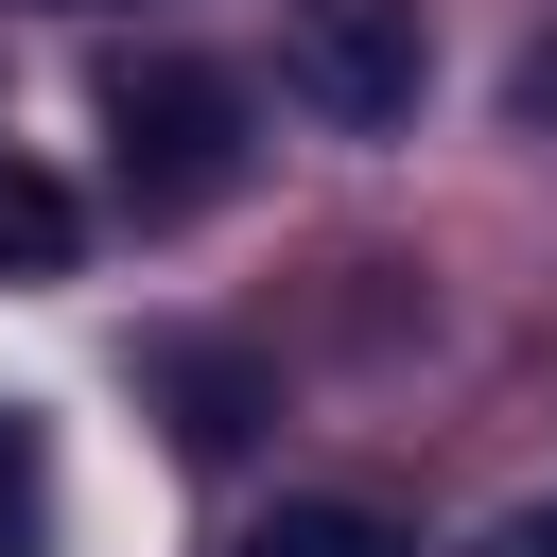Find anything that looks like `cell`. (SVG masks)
I'll return each instance as SVG.
<instances>
[{"label":"cell","mask_w":557,"mask_h":557,"mask_svg":"<svg viewBox=\"0 0 557 557\" xmlns=\"http://www.w3.org/2000/svg\"><path fill=\"white\" fill-rule=\"evenodd\" d=\"M0 261H17V278H52V261H70V191H52L35 157H0Z\"/></svg>","instance_id":"obj_4"},{"label":"cell","mask_w":557,"mask_h":557,"mask_svg":"<svg viewBox=\"0 0 557 557\" xmlns=\"http://www.w3.org/2000/svg\"><path fill=\"white\" fill-rule=\"evenodd\" d=\"M244 557H400V522H383V505H348V487H296V505H261V522H244Z\"/></svg>","instance_id":"obj_3"},{"label":"cell","mask_w":557,"mask_h":557,"mask_svg":"<svg viewBox=\"0 0 557 557\" xmlns=\"http://www.w3.org/2000/svg\"><path fill=\"white\" fill-rule=\"evenodd\" d=\"M104 157H122V209H139V226L209 209V191L244 174V104H226V70H191V52H122V70H104Z\"/></svg>","instance_id":"obj_2"},{"label":"cell","mask_w":557,"mask_h":557,"mask_svg":"<svg viewBox=\"0 0 557 557\" xmlns=\"http://www.w3.org/2000/svg\"><path fill=\"white\" fill-rule=\"evenodd\" d=\"M522 557H557V540H522Z\"/></svg>","instance_id":"obj_6"},{"label":"cell","mask_w":557,"mask_h":557,"mask_svg":"<svg viewBox=\"0 0 557 557\" xmlns=\"http://www.w3.org/2000/svg\"><path fill=\"white\" fill-rule=\"evenodd\" d=\"M35 505H52V470H35V418H0V557H35Z\"/></svg>","instance_id":"obj_5"},{"label":"cell","mask_w":557,"mask_h":557,"mask_svg":"<svg viewBox=\"0 0 557 557\" xmlns=\"http://www.w3.org/2000/svg\"><path fill=\"white\" fill-rule=\"evenodd\" d=\"M435 87V17L418 0H278V104L331 139H400Z\"/></svg>","instance_id":"obj_1"}]
</instances>
